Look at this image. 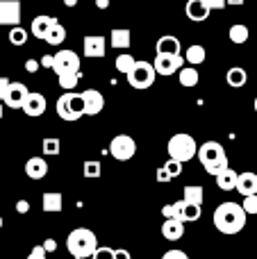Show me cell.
<instances>
[{"label":"cell","instance_id":"6da1fadb","mask_svg":"<svg viewBox=\"0 0 257 259\" xmlns=\"http://www.w3.org/2000/svg\"><path fill=\"white\" fill-rule=\"evenodd\" d=\"M246 219L248 214L244 211V207L237 202H221L214 209V228L223 234H237L246 228Z\"/></svg>","mask_w":257,"mask_h":259},{"label":"cell","instance_id":"7a4b0ae2","mask_svg":"<svg viewBox=\"0 0 257 259\" xmlns=\"http://www.w3.org/2000/svg\"><path fill=\"white\" fill-rule=\"evenodd\" d=\"M196 157H198L200 164L205 166V170H207L209 175H214V178L228 168L226 148H223L219 141H205L203 146L198 148V155Z\"/></svg>","mask_w":257,"mask_h":259},{"label":"cell","instance_id":"3957f363","mask_svg":"<svg viewBox=\"0 0 257 259\" xmlns=\"http://www.w3.org/2000/svg\"><path fill=\"white\" fill-rule=\"evenodd\" d=\"M66 248L75 259L94 257L96 250H98V237L87 228H75L66 237Z\"/></svg>","mask_w":257,"mask_h":259},{"label":"cell","instance_id":"277c9868","mask_svg":"<svg viewBox=\"0 0 257 259\" xmlns=\"http://www.w3.org/2000/svg\"><path fill=\"white\" fill-rule=\"evenodd\" d=\"M166 150H168V157H171V159L185 164V161L194 159V157L198 155V143H196V139L191 137V134L178 132V134H173V137L168 139Z\"/></svg>","mask_w":257,"mask_h":259},{"label":"cell","instance_id":"5b68a950","mask_svg":"<svg viewBox=\"0 0 257 259\" xmlns=\"http://www.w3.org/2000/svg\"><path fill=\"white\" fill-rule=\"evenodd\" d=\"M55 107H57L59 118H64V121H68V123L80 121L82 116H87L84 114V98H82V94H75V91H68V94L59 96Z\"/></svg>","mask_w":257,"mask_h":259},{"label":"cell","instance_id":"8992f818","mask_svg":"<svg viewBox=\"0 0 257 259\" xmlns=\"http://www.w3.org/2000/svg\"><path fill=\"white\" fill-rule=\"evenodd\" d=\"M155 77H157V71H155L153 64L150 62H137L135 68L130 71V75H127V82H130V87L144 91V89H150V87H153Z\"/></svg>","mask_w":257,"mask_h":259},{"label":"cell","instance_id":"52a82bcc","mask_svg":"<svg viewBox=\"0 0 257 259\" xmlns=\"http://www.w3.org/2000/svg\"><path fill=\"white\" fill-rule=\"evenodd\" d=\"M109 155L118 161H127L137 155V141L130 134H116L109 141Z\"/></svg>","mask_w":257,"mask_h":259},{"label":"cell","instance_id":"ba28073f","mask_svg":"<svg viewBox=\"0 0 257 259\" xmlns=\"http://www.w3.org/2000/svg\"><path fill=\"white\" fill-rule=\"evenodd\" d=\"M53 71L59 75H71V73H80V55L73 50H59L55 55V66Z\"/></svg>","mask_w":257,"mask_h":259},{"label":"cell","instance_id":"9c48e42d","mask_svg":"<svg viewBox=\"0 0 257 259\" xmlns=\"http://www.w3.org/2000/svg\"><path fill=\"white\" fill-rule=\"evenodd\" d=\"M155 71L157 75H176L185 68V59L182 55H155V62H153Z\"/></svg>","mask_w":257,"mask_h":259},{"label":"cell","instance_id":"30bf717a","mask_svg":"<svg viewBox=\"0 0 257 259\" xmlns=\"http://www.w3.org/2000/svg\"><path fill=\"white\" fill-rule=\"evenodd\" d=\"M21 0H0V25H21Z\"/></svg>","mask_w":257,"mask_h":259},{"label":"cell","instance_id":"8fae6325","mask_svg":"<svg viewBox=\"0 0 257 259\" xmlns=\"http://www.w3.org/2000/svg\"><path fill=\"white\" fill-rule=\"evenodd\" d=\"M32 91L27 89L23 82H12L9 84V91H7V98H5V105H7L9 109H23L27 103V98H30Z\"/></svg>","mask_w":257,"mask_h":259},{"label":"cell","instance_id":"7c38bea8","mask_svg":"<svg viewBox=\"0 0 257 259\" xmlns=\"http://www.w3.org/2000/svg\"><path fill=\"white\" fill-rule=\"evenodd\" d=\"M82 50H84V57L100 59L107 53V39L98 36V34H87L84 39H82Z\"/></svg>","mask_w":257,"mask_h":259},{"label":"cell","instance_id":"4fadbf2b","mask_svg":"<svg viewBox=\"0 0 257 259\" xmlns=\"http://www.w3.org/2000/svg\"><path fill=\"white\" fill-rule=\"evenodd\" d=\"M82 98H84V114L87 116H98L105 109V96L98 89H87L82 91Z\"/></svg>","mask_w":257,"mask_h":259},{"label":"cell","instance_id":"5bb4252c","mask_svg":"<svg viewBox=\"0 0 257 259\" xmlns=\"http://www.w3.org/2000/svg\"><path fill=\"white\" fill-rule=\"evenodd\" d=\"M46 109H48V100H46V96L39 94V91H32L30 98H27V103H25V107H23V112H25L30 118H36V116H44Z\"/></svg>","mask_w":257,"mask_h":259},{"label":"cell","instance_id":"9a60e30c","mask_svg":"<svg viewBox=\"0 0 257 259\" xmlns=\"http://www.w3.org/2000/svg\"><path fill=\"white\" fill-rule=\"evenodd\" d=\"M57 23V18L55 16H46V14H41V16H34L32 18V25H30V34H34L36 39H44L48 36V32L53 30V25Z\"/></svg>","mask_w":257,"mask_h":259},{"label":"cell","instance_id":"2e32d148","mask_svg":"<svg viewBox=\"0 0 257 259\" xmlns=\"http://www.w3.org/2000/svg\"><path fill=\"white\" fill-rule=\"evenodd\" d=\"M185 14L189 21H196V23H203L209 18V7L203 3V0H187V7H185Z\"/></svg>","mask_w":257,"mask_h":259},{"label":"cell","instance_id":"e0dca14e","mask_svg":"<svg viewBox=\"0 0 257 259\" xmlns=\"http://www.w3.org/2000/svg\"><path fill=\"white\" fill-rule=\"evenodd\" d=\"M25 175L30 180H44L48 175V161L44 157H30L25 161Z\"/></svg>","mask_w":257,"mask_h":259},{"label":"cell","instance_id":"ac0fdd59","mask_svg":"<svg viewBox=\"0 0 257 259\" xmlns=\"http://www.w3.org/2000/svg\"><path fill=\"white\" fill-rule=\"evenodd\" d=\"M237 191H239L244 198H248V196H257V173H253V170H246V173H239Z\"/></svg>","mask_w":257,"mask_h":259},{"label":"cell","instance_id":"d6986e66","mask_svg":"<svg viewBox=\"0 0 257 259\" xmlns=\"http://www.w3.org/2000/svg\"><path fill=\"white\" fill-rule=\"evenodd\" d=\"M132 44V36H130V30L125 27H116V30L109 32V46L114 50H127Z\"/></svg>","mask_w":257,"mask_h":259},{"label":"cell","instance_id":"ffe728a7","mask_svg":"<svg viewBox=\"0 0 257 259\" xmlns=\"http://www.w3.org/2000/svg\"><path fill=\"white\" fill-rule=\"evenodd\" d=\"M155 50H157V55H180V41L173 34H164L157 39Z\"/></svg>","mask_w":257,"mask_h":259},{"label":"cell","instance_id":"44dd1931","mask_svg":"<svg viewBox=\"0 0 257 259\" xmlns=\"http://www.w3.org/2000/svg\"><path fill=\"white\" fill-rule=\"evenodd\" d=\"M41 207H44V211H48V214H59V211L64 209V198H62V193H59V191H48V193H44Z\"/></svg>","mask_w":257,"mask_h":259},{"label":"cell","instance_id":"7402d4cb","mask_svg":"<svg viewBox=\"0 0 257 259\" xmlns=\"http://www.w3.org/2000/svg\"><path fill=\"white\" fill-rule=\"evenodd\" d=\"M237 182H239V173L232 170L230 166H228L223 173L217 175V187L223 189V191H232V189H237Z\"/></svg>","mask_w":257,"mask_h":259},{"label":"cell","instance_id":"603a6c76","mask_svg":"<svg viewBox=\"0 0 257 259\" xmlns=\"http://www.w3.org/2000/svg\"><path fill=\"white\" fill-rule=\"evenodd\" d=\"M162 234L168 241H178V239H182V234H185V223H182V221H164Z\"/></svg>","mask_w":257,"mask_h":259},{"label":"cell","instance_id":"cb8c5ba5","mask_svg":"<svg viewBox=\"0 0 257 259\" xmlns=\"http://www.w3.org/2000/svg\"><path fill=\"white\" fill-rule=\"evenodd\" d=\"M226 80L232 89H241V87L248 82V73H246V68H241V66H232L230 71L226 73Z\"/></svg>","mask_w":257,"mask_h":259},{"label":"cell","instance_id":"d4e9b609","mask_svg":"<svg viewBox=\"0 0 257 259\" xmlns=\"http://www.w3.org/2000/svg\"><path fill=\"white\" fill-rule=\"evenodd\" d=\"M203 187H198V184H187L185 189H182V200L185 202H191V205H198L203 207Z\"/></svg>","mask_w":257,"mask_h":259},{"label":"cell","instance_id":"484cf974","mask_svg":"<svg viewBox=\"0 0 257 259\" xmlns=\"http://www.w3.org/2000/svg\"><path fill=\"white\" fill-rule=\"evenodd\" d=\"M205 57H207V53H205V48L203 46H198V44L189 46L187 53H185V62L189 64V66H200V64L205 62Z\"/></svg>","mask_w":257,"mask_h":259},{"label":"cell","instance_id":"4316f807","mask_svg":"<svg viewBox=\"0 0 257 259\" xmlns=\"http://www.w3.org/2000/svg\"><path fill=\"white\" fill-rule=\"evenodd\" d=\"M228 36H230L232 44L241 46L250 39V30H248V25H244V23H235V25L230 27V32H228Z\"/></svg>","mask_w":257,"mask_h":259},{"label":"cell","instance_id":"83f0119b","mask_svg":"<svg viewBox=\"0 0 257 259\" xmlns=\"http://www.w3.org/2000/svg\"><path fill=\"white\" fill-rule=\"evenodd\" d=\"M178 80H180L182 87H196L200 80V73H198V68H194V66H185L178 73Z\"/></svg>","mask_w":257,"mask_h":259},{"label":"cell","instance_id":"f1b7e54d","mask_svg":"<svg viewBox=\"0 0 257 259\" xmlns=\"http://www.w3.org/2000/svg\"><path fill=\"white\" fill-rule=\"evenodd\" d=\"M200 214H203V207L191 205V202H185V200H182V214H180L182 223H194V221L200 219Z\"/></svg>","mask_w":257,"mask_h":259},{"label":"cell","instance_id":"f546056e","mask_svg":"<svg viewBox=\"0 0 257 259\" xmlns=\"http://www.w3.org/2000/svg\"><path fill=\"white\" fill-rule=\"evenodd\" d=\"M64 39H66V27L57 21L53 25V30L48 32V36H46V44H48V46H62Z\"/></svg>","mask_w":257,"mask_h":259},{"label":"cell","instance_id":"4dcf8cb0","mask_svg":"<svg viewBox=\"0 0 257 259\" xmlns=\"http://www.w3.org/2000/svg\"><path fill=\"white\" fill-rule=\"evenodd\" d=\"M135 64H137V59L132 57L130 53H121L116 57V62H114V66H116L118 73H123V75H130V71L135 68Z\"/></svg>","mask_w":257,"mask_h":259},{"label":"cell","instance_id":"1f68e13d","mask_svg":"<svg viewBox=\"0 0 257 259\" xmlns=\"http://www.w3.org/2000/svg\"><path fill=\"white\" fill-rule=\"evenodd\" d=\"M62 152V141L57 137H48L44 139V155L46 157H57Z\"/></svg>","mask_w":257,"mask_h":259},{"label":"cell","instance_id":"d6a6232c","mask_svg":"<svg viewBox=\"0 0 257 259\" xmlns=\"http://www.w3.org/2000/svg\"><path fill=\"white\" fill-rule=\"evenodd\" d=\"M82 173H84V178H100L103 166H100L98 159H87L84 164H82Z\"/></svg>","mask_w":257,"mask_h":259},{"label":"cell","instance_id":"836d02e7","mask_svg":"<svg viewBox=\"0 0 257 259\" xmlns=\"http://www.w3.org/2000/svg\"><path fill=\"white\" fill-rule=\"evenodd\" d=\"M57 80H59V87H62V89L68 94V91H73V89L77 87V82H80V73H71V75H59Z\"/></svg>","mask_w":257,"mask_h":259},{"label":"cell","instance_id":"e575fe53","mask_svg":"<svg viewBox=\"0 0 257 259\" xmlns=\"http://www.w3.org/2000/svg\"><path fill=\"white\" fill-rule=\"evenodd\" d=\"M25 41H27V30H23L21 25L9 30V44L12 46H25Z\"/></svg>","mask_w":257,"mask_h":259},{"label":"cell","instance_id":"d590c367","mask_svg":"<svg viewBox=\"0 0 257 259\" xmlns=\"http://www.w3.org/2000/svg\"><path fill=\"white\" fill-rule=\"evenodd\" d=\"M164 170H166L168 178L173 180V178H178V175L182 173V164H180V161H176V159H168L166 164H164Z\"/></svg>","mask_w":257,"mask_h":259},{"label":"cell","instance_id":"8d00e7d4","mask_svg":"<svg viewBox=\"0 0 257 259\" xmlns=\"http://www.w3.org/2000/svg\"><path fill=\"white\" fill-rule=\"evenodd\" d=\"M241 207H244L246 214H257V196H248V198H244Z\"/></svg>","mask_w":257,"mask_h":259},{"label":"cell","instance_id":"74e56055","mask_svg":"<svg viewBox=\"0 0 257 259\" xmlns=\"http://www.w3.org/2000/svg\"><path fill=\"white\" fill-rule=\"evenodd\" d=\"M9 77H5V75H0V103H5V98H7V91H9Z\"/></svg>","mask_w":257,"mask_h":259},{"label":"cell","instance_id":"f35d334b","mask_svg":"<svg viewBox=\"0 0 257 259\" xmlns=\"http://www.w3.org/2000/svg\"><path fill=\"white\" fill-rule=\"evenodd\" d=\"M94 259H114V250H112V248H98V250H96V255H94Z\"/></svg>","mask_w":257,"mask_h":259},{"label":"cell","instance_id":"ab89813d","mask_svg":"<svg viewBox=\"0 0 257 259\" xmlns=\"http://www.w3.org/2000/svg\"><path fill=\"white\" fill-rule=\"evenodd\" d=\"M46 255H48V252L44 250V246H34L30 250V255H27V259H46Z\"/></svg>","mask_w":257,"mask_h":259},{"label":"cell","instance_id":"60d3db41","mask_svg":"<svg viewBox=\"0 0 257 259\" xmlns=\"http://www.w3.org/2000/svg\"><path fill=\"white\" fill-rule=\"evenodd\" d=\"M203 3L207 5L209 12H212V9H223L228 5V0H203Z\"/></svg>","mask_w":257,"mask_h":259},{"label":"cell","instance_id":"b9f144b4","mask_svg":"<svg viewBox=\"0 0 257 259\" xmlns=\"http://www.w3.org/2000/svg\"><path fill=\"white\" fill-rule=\"evenodd\" d=\"M162 259H189V257H187V252H182V250H168V252H164Z\"/></svg>","mask_w":257,"mask_h":259},{"label":"cell","instance_id":"7bdbcfd3","mask_svg":"<svg viewBox=\"0 0 257 259\" xmlns=\"http://www.w3.org/2000/svg\"><path fill=\"white\" fill-rule=\"evenodd\" d=\"M41 68V62H36V59H27L25 62V71L27 73H36Z\"/></svg>","mask_w":257,"mask_h":259},{"label":"cell","instance_id":"ee69618b","mask_svg":"<svg viewBox=\"0 0 257 259\" xmlns=\"http://www.w3.org/2000/svg\"><path fill=\"white\" fill-rule=\"evenodd\" d=\"M16 211H18V214H27V211H30V202H27V200H18L16 202Z\"/></svg>","mask_w":257,"mask_h":259},{"label":"cell","instance_id":"f6af8a7d","mask_svg":"<svg viewBox=\"0 0 257 259\" xmlns=\"http://www.w3.org/2000/svg\"><path fill=\"white\" fill-rule=\"evenodd\" d=\"M44 250L46 252H55V250H57V241H55V239H46V241H44Z\"/></svg>","mask_w":257,"mask_h":259},{"label":"cell","instance_id":"bcb514c9","mask_svg":"<svg viewBox=\"0 0 257 259\" xmlns=\"http://www.w3.org/2000/svg\"><path fill=\"white\" fill-rule=\"evenodd\" d=\"M41 66H46V68H53V66H55V55H46V57L41 59Z\"/></svg>","mask_w":257,"mask_h":259},{"label":"cell","instance_id":"7dc6e473","mask_svg":"<svg viewBox=\"0 0 257 259\" xmlns=\"http://www.w3.org/2000/svg\"><path fill=\"white\" fill-rule=\"evenodd\" d=\"M157 182H171V178H168V173L164 170V166L157 168Z\"/></svg>","mask_w":257,"mask_h":259},{"label":"cell","instance_id":"c3c4849f","mask_svg":"<svg viewBox=\"0 0 257 259\" xmlns=\"http://www.w3.org/2000/svg\"><path fill=\"white\" fill-rule=\"evenodd\" d=\"M114 259H132V257H130V252L121 248V250H114Z\"/></svg>","mask_w":257,"mask_h":259},{"label":"cell","instance_id":"681fc988","mask_svg":"<svg viewBox=\"0 0 257 259\" xmlns=\"http://www.w3.org/2000/svg\"><path fill=\"white\" fill-rule=\"evenodd\" d=\"M96 7H98V9H107L109 7V0H96Z\"/></svg>","mask_w":257,"mask_h":259},{"label":"cell","instance_id":"f907efd6","mask_svg":"<svg viewBox=\"0 0 257 259\" xmlns=\"http://www.w3.org/2000/svg\"><path fill=\"white\" fill-rule=\"evenodd\" d=\"M64 5H66V7H75L77 0H64Z\"/></svg>","mask_w":257,"mask_h":259},{"label":"cell","instance_id":"816d5d0a","mask_svg":"<svg viewBox=\"0 0 257 259\" xmlns=\"http://www.w3.org/2000/svg\"><path fill=\"white\" fill-rule=\"evenodd\" d=\"M228 5H244V0H228Z\"/></svg>","mask_w":257,"mask_h":259},{"label":"cell","instance_id":"f5cc1de1","mask_svg":"<svg viewBox=\"0 0 257 259\" xmlns=\"http://www.w3.org/2000/svg\"><path fill=\"white\" fill-rule=\"evenodd\" d=\"M3 114H5V103H0V118H3Z\"/></svg>","mask_w":257,"mask_h":259},{"label":"cell","instance_id":"db71d44e","mask_svg":"<svg viewBox=\"0 0 257 259\" xmlns=\"http://www.w3.org/2000/svg\"><path fill=\"white\" fill-rule=\"evenodd\" d=\"M253 105H255V112H257V96H255V103Z\"/></svg>","mask_w":257,"mask_h":259},{"label":"cell","instance_id":"11a10c76","mask_svg":"<svg viewBox=\"0 0 257 259\" xmlns=\"http://www.w3.org/2000/svg\"><path fill=\"white\" fill-rule=\"evenodd\" d=\"M0 228H3V216H0Z\"/></svg>","mask_w":257,"mask_h":259},{"label":"cell","instance_id":"9f6ffc18","mask_svg":"<svg viewBox=\"0 0 257 259\" xmlns=\"http://www.w3.org/2000/svg\"><path fill=\"white\" fill-rule=\"evenodd\" d=\"M82 259H94V257H82Z\"/></svg>","mask_w":257,"mask_h":259},{"label":"cell","instance_id":"6f0895ef","mask_svg":"<svg viewBox=\"0 0 257 259\" xmlns=\"http://www.w3.org/2000/svg\"><path fill=\"white\" fill-rule=\"evenodd\" d=\"M255 259H257V257H255Z\"/></svg>","mask_w":257,"mask_h":259}]
</instances>
